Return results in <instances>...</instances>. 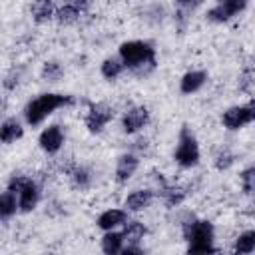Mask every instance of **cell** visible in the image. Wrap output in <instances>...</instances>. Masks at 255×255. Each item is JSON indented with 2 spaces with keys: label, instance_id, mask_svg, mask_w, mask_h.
I'll return each mask as SVG.
<instances>
[{
  "label": "cell",
  "instance_id": "17",
  "mask_svg": "<svg viewBox=\"0 0 255 255\" xmlns=\"http://www.w3.org/2000/svg\"><path fill=\"white\" fill-rule=\"evenodd\" d=\"M22 133H24V129H22V126H20L14 118H10V120H6V122L2 124L0 137H2V141H4V143H12V141L20 139V137H22Z\"/></svg>",
  "mask_w": 255,
  "mask_h": 255
},
{
  "label": "cell",
  "instance_id": "3",
  "mask_svg": "<svg viewBox=\"0 0 255 255\" xmlns=\"http://www.w3.org/2000/svg\"><path fill=\"white\" fill-rule=\"evenodd\" d=\"M120 58L128 68H139L143 64H155V50L147 42H124L120 46Z\"/></svg>",
  "mask_w": 255,
  "mask_h": 255
},
{
  "label": "cell",
  "instance_id": "21",
  "mask_svg": "<svg viewBox=\"0 0 255 255\" xmlns=\"http://www.w3.org/2000/svg\"><path fill=\"white\" fill-rule=\"evenodd\" d=\"M235 253H251L255 249V231H245L235 241Z\"/></svg>",
  "mask_w": 255,
  "mask_h": 255
},
{
  "label": "cell",
  "instance_id": "7",
  "mask_svg": "<svg viewBox=\"0 0 255 255\" xmlns=\"http://www.w3.org/2000/svg\"><path fill=\"white\" fill-rule=\"evenodd\" d=\"M247 6V0H219L217 6H213L207 12V20L211 22H225L237 12H241Z\"/></svg>",
  "mask_w": 255,
  "mask_h": 255
},
{
  "label": "cell",
  "instance_id": "23",
  "mask_svg": "<svg viewBox=\"0 0 255 255\" xmlns=\"http://www.w3.org/2000/svg\"><path fill=\"white\" fill-rule=\"evenodd\" d=\"M241 185L245 193H253L255 191V167H249L241 173Z\"/></svg>",
  "mask_w": 255,
  "mask_h": 255
},
{
  "label": "cell",
  "instance_id": "15",
  "mask_svg": "<svg viewBox=\"0 0 255 255\" xmlns=\"http://www.w3.org/2000/svg\"><path fill=\"white\" fill-rule=\"evenodd\" d=\"M151 197H153V191L151 189H137V191H133V193L128 195L126 207L131 209V211H139V209H143V207L149 205Z\"/></svg>",
  "mask_w": 255,
  "mask_h": 255
},
{
  "label": "cell",
  "instance_id": "2",
  "mask_svg": "<svg viewBox=\"0 0 255 255\" xmlns=\"http://www.w3.org/2000/svg\"><path fill=\"white\" fill-rule=\"evenodd\" d=\"M185 239L189 241V253H211L215 251L211 241H213V225L209 221H199L191 219L183 225Z\"/></svg>",
  "mask_w": 255,
  "mask_h": 255
},
{
  "label": "cell",
  "instance_id": "22",
  "mask_svg": "<svg viewBox=\"0 0 255 255\" xmlns=\"http://www.w3.org/2000/svg\"><path fill=\"white\" fill-rule=\"evenodd\" d=\"M122 70H124V62H120V60H116V58H108V60L102 64V76L108 78V80L118 78V76L122 74Z\"/></svg>",
  "mask_w": 255,
  "mask_h": 255
},
{
  "label": "cell",
  "instance_id": "26",
  "mask_svg": "<svg viewBox=\"0 0 255 255\" xmlns=\"http://www.w3.org/2000/svg\"><path fill=\"white\" fill-rule=\"evenodd\" d=\"M74 179H76V183L78 185H88V171L86 169H76L74 171Z\"/></svg>",
  "mask_w": 255,
  "mask_h": 255
},
{
  "label": "cell",
  "instance_id": "24",
  "mask_svg": "<svg viewBox=\"0 0 255 255\" xmlns=\"http://www.w3.org/2000/svg\"><path fill=\"white\" fill-rule=\"evenodd\" d=\"M42 76L44 78H48V80H58L60 76H62V68H60V64H56V62H48L46 66H44V72H42Z\"/></svg>",
  "mask_w": 255,
  "mask_h": 255
},
{
  "label": "cell",
  "instance_id": "10",
  "mask_svg": "<svg viewBox=\"0 0 255 255\" xmlns=\"http://www.w3.org/2000/svg\"><path fill=\"white\" fill-rule=\"evenodd\" d=\"M149 120V112L143 108V106H135L131 110L126 112L124 120H122V126H124V131L126 133H133L137 131L139 128H143Z\"/></svg>",
  "mask_w": 255,
  "mask_h": 255
},
{
  "label": "cell",
  "instance_id": "12",
  "mask_svg": "<svg viewBox=\"0 0 255 255\" xmlns=\"http://www.w3.org/2000/svg\"><path fill=\"white\" fill-rule=\"evenodd\" d=\"M126 219H128L126 211H122V209H108V211H104L98 217V227L104 229V231H112L118 225H126Z\"/></svg>",
  "mask_w": 255,
  "mask_h": 255
},
{
  "label": "cell",
  "instance_id": "5",
  "mask_svg": "<svg viewBox=\"0 0 255 255\" xmlns=\"http://www.w3.org/2000/svg\"><path fill=\"white\" fill-rule=\"evenodd\" d=\"M175 161L181 167H191L199 161V147L197 141L193 137V133L189 131L187 126L181 128L179 131V141H177V149H175Z\"/></svg>",
  "mask_w": 255,
  "mask_h": 255
},
{
  "label": "cell",
  "instance_id": "19",
  "mask_svg": "<svg viewBox=\"0 0 255 255\" xmlns=\"http://www.w3.org/2000/svg\"><path fill=\"white\" fill-rule=\"evenodd\" d=\"M126 241V237H124V233H114V231H108L106 235H104V239H102V249H104V253H108V255H114V253H120L124 247H122V243Z\"/></svg>",
  "mask_w": 255,
  "mask_h": 255
},
{
  "label": "cell",
  "instance_id": "20",
  "mask_svg": "<svg viewBox=\"0 0 255 255\" xmlns=\"http://www.w3.org/2000/svg\"><path fill=\"white\" fill-rule=\"evenodd\" d=\"M122 233H124L126 241L135 243V241H139V239L145 235V227H143V223H139V221H128Z\"/></svg>",
  "mask_w": 255,
  "mask_h": 255
},
{
  "label": "cell",
  "instance_id": "16",
  "mask_svg": "<svg viewBox=\"0 0 255 255\" xmlns=\"http://www.w3.org/2000/svg\"><path fill=\"white\" fill-rule=\"evenodd\" d=\"M207 80V74L205 72H187L183 78H181V92L183 94H193L197 92Z\"/></svg>",
  "mask_w": 255,
  "mask_h": 255
},
{
  "label": "cell",
  "instance_id": "27",
  "mask_svg": "<svg viewBox=\"0 0 255 255\" xmlns=\"http://www.w3.org/2000/svg\"><path fill=\"white\" fill-rule=\"evenodd\" d=\"M181 6H185V8H195V6H199L203 0H177Z\"/></svg>",
  "mask_w": 255,
  "mask_h": 255
},
{
  "label": "cell",
  "instance_id": "14",
  "mask_svg": "<svg viewBox=\"0 0 255 255\" xmlns=\"http://www.w3.org/2000/svg\"><path fill=\"white\" fill-rule=\"evenodd\" d=\"M58 0H36L32 4V16L36 22H44V20H50L54 14H56V4Z\"/></svg>",
  "mask_w": 255,
  "mask_h": 255
},
{
  "label": "cell",
  "instance_id": "1",
  "mask_svg": "<svg viewBox=\"0 0 255 255\" xmlns=\"http://www.w3.org/2000/svg\"><path fill=\"white\" fill-rule=\"evenodd\" d=\"M68 104H74V100L70 96H64V94H42V96H38L36 100H32L26 106V110H24L26 122L30 126H38L54 110H58L62 106H68Z\"/></svg>",
  "mask_w": 255,
  "mask_h": 255
},
{
  "label": "cell",
  "instance_id": "4",
  "mask_svg": "<svg viewBox=\"0 0 255 255\" xmlns=\"http://www.w3.org/2000/svg\"><path fill=\"white\" fill-rule=\"evenodd\" d=\"M8 189H12L14 193H18V203H20V211H32L38 203V197H40V191H38V185L28 179V177H22V175H14L8 183Z\"/></svg>",
  "mask_w": 255,
  "mask_h": 255
},
{
  "label": "cell",
  "instance_id": "13",
  "mask_svg": "<svg viewBox=\"0 0 255 255\" xmlns=\"http://www.w3.org/2000/svg\"><path fill=\"white\" fill-rule=\"evenodd\" d=\"M135 169H137V157H135V155H131V153L120 155L118 165H116V177H118V181H120V183L128 181V179L133 175Z\"/></svg>",
  "mask_w": 255,
  "mask_h": 255
},
{
  "label": "cell",
  "instance_id": "9",
  "mask_svg": "<svg viewBox=\"0 0 255 255\" xmlns=\"http://www.w3.org/2000/svg\"><path fill=\"white\" fill-rule=\"evenodd\" d=\"M90 6V0H58L56 16L60 22H72L82 12H86Z\"/></svg>",
  "mask_w": 255,
  "mask_h": 255
},
{
  "label": "cell",
  "instance_id": "11",
  "mask_svg": "<svg viewBox=\"0 0 255 255\" xmlns=\"http://www.w3.org/2000/svg\"><path fill=\"white\" fill-rule=\"evenodd\" d=\"M40 147L44 149V151H48V153H56L60 147H62V143H64V133H62V129H60V126H50V128H46L42 133H40Z\"/></svg>",
  "mask_w": 255,
  "mask_h": 255
},
{
  "label": "cell",
  "instance_id": "8",
  "mask_svg": "<svg viewBox=\"0 0 255 255\" xmlns=\"http://www.w3.org/2000/svg\"><path fill=\"white\" fill-rule=\"evenodd\" d=\"M114 118V110L108 108L106 104H92L90 106V112L86 116V126L92 133H98L102 131V128Z\"/></svg>",
  "mask_w": 255,
  "mask_h": 255
},
{
  "label": "cell",
  "instance_id": "25",
  "mask_svg": "<svg viewBox=\"0 0 255 255\" xmlns=\"http://www.w3.org/2000/svg\"><path fill=\"white\" fill-rule=\"evenodd\" d=\"M233 163V155L231 153H219L217 155V161H215V165H217V169H225V167H229Z\"/></svg>",
  "mask_w": 255,
  "mask_h": 255
},
{
  "label": "cell",
  "instance_id": "18",
  "mask_svg": "<svg viewBox=\"0 0 255 255\" xmlns=\"http://www.w3.org/2000/svg\"><path fill=\"white\" fill-rule=\"evenodd\" d=\"M16 207H20L16 193H14L12 189H6V191L2 193V197H0V217L6 221L10 215L16 213Z\"/></svg>",
  "mask_w": 255,
  "mask_h": 255
},
{
  "label": "cell",
  "instance_id": "6",
  "mask_svg": "<svg viewBox=\"0 0 255 255\" xmlns=\"http://www.w3.org/2000/svg\"><path fill=\"white\" fill-rule=\"evenodd\" d=\"M223 126L227 129H239L245 124L255 120V100L245 104V106H233L223 114Z\"/></svg>",
  "mask_w": 255,
  "mask_h": 255
}]
</instances>
